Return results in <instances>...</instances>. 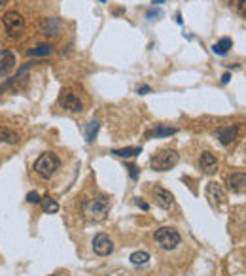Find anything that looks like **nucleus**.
I'll return each instance as SVG.
<instances>
[{
  "label": "nucleus",
  "instance_id": "1",
  "mask_svg": "<svg viewBox=\"0 0 246 276\" xmlns=\"http://www.w3.org/2000/svg\"><path fill=\"white\" fill-rule=\"evenodd\" d=\"M59 166H61V159L57 157L53 152H44L40 157L35 161V172L40 176V178H51L57 170H59Z\"/></svg>",
  "mask_w": 246,
  "mask_h": 276
},
{
  "label": "nucleus",
  "instance_id": "2",
  "mask_svg": "<svg viewBox=\"0 0 246 276\" xmlns=\"http://www.w3.org/2000/svg\"><path fill=\"white\" fill-rule=\"evenodd\" d=\"M153 240L159 244V248L171 252V250H176L180 246L182 236H180V233L174 227H159L153 233Z\"/></svg>",
  "mask_w": 246,
  "mask_h": 276
},
{
  "label": "nucleus",
  "instance_id": "3",
  "mask_svg": "<svg viewBox=\"0 0 246 276\" xmlns=\"http://www.w3.org/2000/svg\"><path fill=\"white\" fill-rule=\"evenodd\" d=\"M178 153L176 150H171V148H165V150H159L153 157L150 159V165L153 170H159V172H165V170H171L174 168L178 163Z\"/></svg>",
  "mask_w": 246,
  "mask_h": 276
},
{
  "label": "nucleus",
  "instance_id": "4",
  "mask_svg": "<svg viewBox=\"0 0 246 276\" xmlns=\"http://www.w3.org/2000/svg\"><path fill=\"white\" fill-rule=\"evenodd\" d=\"M2 23L10 38H19L21 32L25 30V19L19 12H6L2 15Z\"/></svg>",
  "mask_w": 246,
  "mask_h": 276
},
{
  "label": "nucleus",
  "instance_id": "5",
  "mask_svg": "<svg viewBox=\"0 0 246 276\" xmlns=\"http://www.w3.org/2000/svg\"><path fill=\"white\" fill-rule=\"evenodd\" d=\"M108 210H110V199L104 197V195L85 202V214H87V218H91V220H103Z\"/></svg>",
  "mask_w": 246,
  "mask_h": 276
},
{
  "label": "nucleus",
  "instance_id": "6",
  "mask_svg": "<svg viewBox=\"0 0 246 276\" xmlns=\"http://www.w3.org/2000/svg\"><path fill=\"white\" fill-rule=\"evenodd\" d=\"M59 102L65 110L72 112V114H80L83 110V104L82 100L76 97V93H72L70 89H63L61 95H59Z\"/></svg>",
  "mask_w": 246,
  "mask_h": 276
},
{
  "label": "nucleus",
  "instance_id": "7",
  "mask_svg": "<svg viewBox=\"0 0 246 276\" xmlns=\"http://www.w3.org/2000/svg\"><path fill=\"white\" fill-rule=\"evenodd\" d=\"M93 252L101 257L110 256V254L114 252V242H112V238H110L106 233L95 235V238H93Z\"/></svg>",
  "mask_w": 246,
  "mask_h": 276
},
{
  "label": "nucleus",
  "instance_id": "8",
  "mask_svg": "<svg viewBox=\"0 0 246 276\" xmlns=\"http://www.w3.org/2000/svg\"><path fill=\"white\" fill-rule=\"evenodd\" d=\"M151 193H153V197H156V202H158L161 208H172L174 206V195L169 191V189H165V187L161 186H156L151 187Z\"/></svg>",
  "mask_w": 246,
  "mask_h": 276
},
{
  "label": "nucleus",
  "instance_id": "9",
  "mask_svg": "<svg viewBox=\"0 0 246 276\" xmlns=\"http://www.w3.org/2000/svg\"><path fill=\"white\" fill-rule=\"evenodd\" d=\"M237 136H239V125H226V127L216 129V138L220 140V144L224 146H229L231 142H235Z\"/></svg>",
  "mask_w": 246,
  "mask_h": 276
},
{
  "label": "nucleus",
  "instance_id": "10",
  "mask_svg": "<svg viewBox=\"0 0 246 276\" xmlns=\"http://www.w3.org/2000/svg\"><path fill=\"white\" fill-rule=\"evenodd\" d=\"M63 30V21L59 17H46L40 23V32L46 36H59Z\"/></svg>",
  "mask_w": 246,
  "mask_h": 276
},
{
  "label": "nucleus",
  "instance_id": "11",
  "mask_svg": "<svg viewBox=\"0 0 246 276\" xmlns=\"http://www.w3.org/2000/svg\"><path fill=\"white\" fill-rule=\"evenodd\" d=\"M199 166L205 174H214L218 170V159L210 152H203L199 157Z\"/></svg>",
  "mask_w": 246,
  "mask_h": 276
},
{
  "label": "nucleus",
  "instance_id": "12",
  "mask_svg": "<svg viewBox=\"0 0 246 276\" xmlns=\"http://www.w3.org/2000/svg\"><path fill=\"white\" fill-rule=\"evenodd\" d=\"M206 197H208L212 202L222 204V202L226 200V191H224V187L220 186L218 182H210V184L206 186Z\"/></svg>",
  "mask_w": 246,
  "mask_h": 276
},
{
  "label": "nucleus",
  "instance_id": "13",
  "mask_svg": "<svg viewBox=\"0 0 246 276\" xmlns=\"http://www.w3.org/2000/svg\"><path fill=\"white\" fill-rule=\"evenodd\" d=\"M14 66H15V55L10 49H2L0 51V76H6Z\"/></svg>",
  "mask_w": 246,
  "mask_h": 276
},
{
  "label": "nucleus",
  "instance_id": "14",
  "mask_svg": "<svg viewBox=\"0 0 246 276\" xmlns=\"http://www.w3.org/2000/svg\"><path fill=\"white\" fill-rule=\"evenodd\" d=\"M227 187L231 191H242L246 189V174L244 172H233L227 176Z\"/></svg>",
  "mask_w": 246,
  "mask_h": 276
},
{
  "label": "nucleus",
  "instance_id": "15",
  "mask_svg": "<svg viewBox=\"0 0 246 276\" xmlns=\"http://www.w3.org/2000/svg\"><path fill=\"white\" fill-rule=\"evenodd\" d=\"M178 129L176 127H165V125H159L156 129H151V131L146 132V138H167V136H172V134H176Z\"/></svg>",
  "mask_w": 246,
  "mask_h": 276
},
{
  "label": "nucleus",
  "instance_id": "16",
  "mask_svg": "<svg viewBox=\"0 0 246 276\" xmlns=\"http://www.w3.org/2000/svg\"><path fill=\"white\" fill-rule=\"evenodd\" d=\"M19 144V134L12 129H6V127H0V144Z\"/></svg>",
  "mask_w": 246,
  "mask_h": 276
},
{
  "label": "nucleus",
  "instance_id": "17",
  "mask_svg": "<svg viewBox=\"0 0 246 276\" xmlns=\"http://www.w3.org/2000/svg\"><path fill=\"white\" fill-rule=\"evenodd\" d=\"M53 53V46L51 44H38L35 49H28V57H48Z\"/></svg>",
  "mask_w": 246,
  "mask_h": 276
},
{
  "label": "nucleus",
  "instance_id": "18",
  "mask_svg": "<svg viewBox=\"0 0 246 276\" xmlns=\"http://www.w3.org/2000/svg\"><path fill=\"white\" fill-rule=\"evenodd\" d=\"M231 46H233L231 38H222V40H218L212 46V51H214L216 55H226L227 51L231 49Z\"/></svg>",
  "mask_w": 246,
  "mask_h": 276
},
{
  "label": "nucleus",
  "instance_id": "19",
  "mask_svg": "<svg viewBox=\"0 0 246 276\" xmlns=\"http://www.w3.org/2000/svg\"><path fill=\"white\" fill-rule=\"evenodd\" d=\"M42 210L46 212V214H57L59 212V204H57V200L51 199L49 195H46V197H42Z\"/></svg>",
  "mask_w": 246,
  "mask_h": 276
},
{
  "label": "nucleus",
  "instance_id": "20",
  "mask_svg": "<svg viewBox=\"0 0 246 276\" xmlns=\"http://www.w3.org/2000/svg\"><path fill=\"white\" fill-rule=\"evenodd\" d=\"M99 129H101V123H99L97 119H93V121H89L87 123V127H85V140H87V144H91V142L95 140Z\"/></svg>",
  "mask_w": 246,
  "mask_h": 276
},
{
  "label": "nucleus",
  "instance_id": "21",
  "mask_svg": "<svg viewBox=\"0 0 246 276\" xmlns=\"http://www.w3.org/2000/svg\"><path fill=\"white\" fill-rule=\"evenodd\" d=\"M112 153H114L116 157L129 159V157L138 155V153H142V148H121V150H112Z\"/></svg>",
  "mask_w": 246,
  "mask_h": 276
},
{
  "label": "nucleus",
  "instance_id": "22",
  "mask_svg": "<svg viewBox=\"0 0 246 276\" xmlns=\"http://www.w3.org/2000/svg\"><path fill=\"white\" fill-rule=\"evenodd\" d=\"M131 263H133V265H146V263L150 261V254H148V252H133V254H131Z\"/></svg>",
  "mask_w": 246,
  "mask_h": 276
},
{
  "label": "nucleus",
  "instance_id": "23",
  "mask_svg": "<svg viewBox=\"0 0 246 276\" xmlns=\"http://www.w3.org/2000/svg\"><path fill=\"white\" fill-rule=\"evenodd\" d=\"M229 4H231L239 14L246 15V0H229Z\"/></svg>",
  "mask_w": 246,
  "mask_h": 276
},
{
  "label": "nucleus",
  "instance_id": "24",
  "mask_svg": "<svg viewBox=\"0 0 246 276\" xmlns=\"http://www.w3.org/2000/svg\"><path fill=\"white\" fill-rule=\"evenodd\" d=\"M27 202H30V204H40L42 202L40 195L36 193V191H30V193L27 195Z\"/></svg>",
  "mask_w": 246,
  "mask_h": 276
},
{
  "label": "nucleus",
  "instance_id": "25",
  "mask_svg": "<svg viewBox=\"0 0 246 276\" xmlns=\"http://www.w3.org/2000/svg\"><path fill=\"white\" fill-rule=\"evenodd\" d=\"M127 168H129L131 178L137 180V178H138V166H135V165H127Z\"/></svg>",
  "mask_w": 246,
  "mask_h": 276
},
{
  "label": "nucleus",
  "instance_id": "26",
  "mask_svg": "<svg viewBox=\"0 0 246 276\" xmlns=\"http://www.w3.org/2000/svg\"><path fill=\"white\" fill-rule=\"evenodd\" d=\"M135 204H137V206H140L142 210H150V204H148V202H144L140 197H137V199H135Z\"/></svg>",
  "mask_w": 246,
  "mask_h": 276
},
{
  "label": "nucleus",
  "instance_id": "27",
  "mask_svg": "<svg viewBox=\"0 0 246 276\" xmlns=\"http://www.w3.org/2000/svg\"><path fill=\"white\" fill-rule=\"evenodd\" d=\"M161 10H150L148 12V19H158V17H161Z\"/></svg>",
  "mask_w": 246,
  "mask_h": 276
},
{
  "label": "nucleus",
  "instance_id": "28",
  "mask_svg": "<svg viewBox=\"0 0 246 276\" xmlns=\"http://www.w3.org/2000/svg\"><path fill=\"white\" fill-rule=\"evenodd\" d=\"M137 91L140 93V95H148V93H151V87L150 85H140Z\"/></svg>",
  "mask_w": 246,
  "mask_h": 276
},
{
  "label": "nucleus",
  "instance_id": "29",
  "mask_svg": "<svg viewBox=\"0 0 246 276\" xmlns=\"http://www.w3.org/2000/svg\"><path fill=\"white\" fill-rule=\"evenodd\" d=\"M229 80H231V74H229V72H227V74H224V76H222V83H227V82H229Z\"/></svg>",
  "mask_w": 246,
  "mask_h": 276
},
{
  "label": "nucleus",
  "instance_id": "30",
  "mask_svg": "<svg viewBox=\"0 0 246 276\" xmlns=\"http://www.w3.org/2000/svg\"><path fill=\"white\" fill-rule=\"evenodd\" d=\"M151 2H153V4H163L165 0H151Z\"/></svg>",
  "mask_w": 246,
  "mask_h": 276
},
{
  "label": "nucleus",
  "instance_id": "31",
  "mask_svg": "<svg viewBox=\"0 0 246 276\" xmlns=\"http://www.w3.org/2000/svg\"><path fill=\"white\" fill-rule=\"evenodd\" d=\"M2 4H6V0H0V6H2Z\"/></svg>",
  "mask_w": 246,
  "mask_h": 276
},
{
  "label": "nucleus",
  "instance_id": "32",
  "mask_svg": "<svg viewBox=\"0 0 246 276\" xmlns=\"http://www.w3.org/2000/svg\"><path fill=\"white\" fill-rule=\"evenodd\" d=\"M49 276H61V274H59V272H55V274H49Z\"/></svg>",
  "mask_w": 246,
  "mask_h": 276
},
{
  "label": "nucleus",
  "instance_id": "33",
  "mask_svg": "<svg viewBox=\"0 0 246 276\" xmlns=\"http://www.w3.org/2000/svg\"><path fill=\"white\" fill-rule=\"evenodd\" d=\"M101 2H106V0H101Z\"/></svg>",
  "mask_w": 246,
  "mask_h": 276
}]
</instances>
